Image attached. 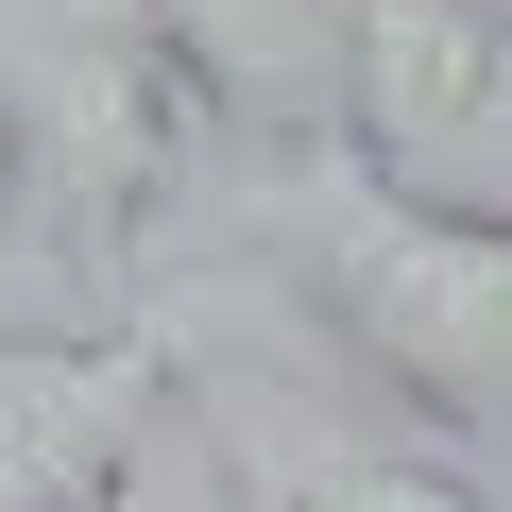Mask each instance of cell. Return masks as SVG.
I'll use <instances>...</instances> for the list:
<instances>
[{"mask_svg": "<svg viewBox=\"0 0 512 512\" xmlns=\"http://www.w3.org/2000/svg\"><path fill=\"white\" fill-rule=\"evenodd\" d=\"M205 444L274 495V512H478L461 461H427V444H393V427H342V393H308V376H222V393H205Z\"/></svg>", "mask_w": 512, "mask_h": 512, "instance_id": "cell-5", "label": "cell"}, {"mask_svg": "<svg viewBox=\"0 0 512 512\" xmlns=\"http://www.w3.org/2000/svg\"><path fill=\"white\" fill-rule=\"evenodd\" d=\"M154 35H171L188 103H205L239 154L342 120V0H154Z\"/></svg>", "mask_w": 512, "mask_h": 512, "instance_id": "cell-6", "label": "cell"}, {"mask_svg": "<svg viewBox=\"0 0 512 512\" xmlns=\"http://www.w3.org/2000/svg\"><path fill=\"white\" fill-rule=\"evenodd\" d=\"M171 393H188L171 308L154 325H35V342H0V512H103L154 461Z\"/></svg>", "mask_w": 512, "mask_h": 512, "instance_id": "cell-3", "label": "cell"}, {"mask_svg": "<svg viewBox=\"0 0 512 512\" xmlns=\"http://www.w3.org/2000/svg\"><path fill=\"white\" fill-rule=\"evenodd\" d=\"M188 69L154 0H0V154H18V239L69 274H120L137 222L188 188Z\"/></svg>", "mask_w": 512, "mask_h": 512, "instance_id": "cell-2", "label": "cell"}, {"mask_svg": "<svg viewBox=\"0 0 512 512\" xmlns=\"http://www.w3.org/2000/svg\"><path fill=\"white\" fill-rule=\"evenodd\" d=\"M0 222H18V154H0Z\"/></svg>", "mask_w": 512, "mask_h": 512, "instance_id": "cell-7", "label": "cell"}, {"mask_svg": "<svg viewBox=\"0 0 512 512\" xmlns=\"http://www.w3.org/2000/svg\"><path fill=\"white\" fill-rule=\"evenodd\" d=\"M239 239L393 410H427V427H495L512 410V205L410 188V171H376L325 120V137L256 154Z\"/></svg>", "mask_w": 512, "mask_h": 512, "instance_id": "cell-1", "label": "cell"}, {"mask_svg": "<svg viewBox=\"0 0 512 512\" xmlns=\"http://www.w3.org/2000/svg\"><path fill=\"white\" fill-rule=\"evenodd\" d=\"M342 137L410 188L512 137V0H342Z\"/></svg>", "mask_w": 512, "mask_h": 512, "instance_id": "cell-4", "label": "cell"}]
</instances>
